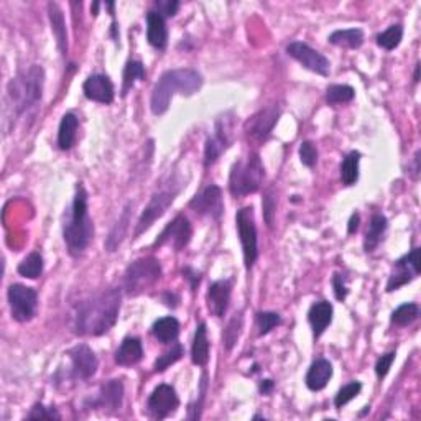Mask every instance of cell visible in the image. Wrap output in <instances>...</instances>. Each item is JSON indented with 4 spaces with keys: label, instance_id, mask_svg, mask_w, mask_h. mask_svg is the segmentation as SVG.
Wrapping results in <instances>:
<instances>
[{
    "label": "cell",
    "instance_id": "obj_1",
    "mask_svg": "<svg viewBox=\"0 0 421 421\" xmlns=\"http://www.w3.org/2000/svg\"><path fill=\"white\" fill-rule=\"evenodd\" d=\"M121 300V290L107 288L82 301L75 316L76 332L81 336H102L111 331L117 323Z\"/></svg>",
    "mask_w": 421,
    "mask_h": 421
},
{
    "label": "cell",
    "instance_id": "obj_2",
    "mask_svg": "<svg viewBox=\"0 0 421 421\" xmlns=\"http://www.w3.org/2000/svg\"><path fill=\"white\" fill-rule=\"evenodd\" d=\"M93 234L94 226L88 210V193L79 183L76 187L71 209L68 213L65 227H63V236H65L68 252H70L71 257H79L84 254L91 239H93Z\"/></svg>",
    "mask_w": 421,
    "mask_h": 421
},
{
    "label": "cell",
    "instance_id": "obj_3",
    "mask_svg": "<svg viewBox=\"0 0 421 421\" xmlns=\"http://www.w3.org/2000/svg\"><path fill=\"white\" fill-rule=\"evenodd\" d=\"M203 86V76L194 70H171L160 77L152 91L150 107L155 116H162L168 111L173 95H193Z\"/></svg>",
    "mask_w": 421,
    "mask_h": 421
},
{
    "label": "cell",
    "instance_id": "obj_4",
    "mask_svg": "<svg viewBox=\"0 0 421 421\" xmlns=\"http://www.w3.org/2000/svg\"><path fill=\"white\" fill-rule=\"evenodd\" d=\"M43 84L45 71L41 66H31L13 77L7 88L8 107L12 109V114L15 112L17 116H22L30 109H35L41 102Z\"/></svg>",
    "mask_w": 421,
    "mask_h": 421
},
{
    "label": "cell",
    "instance_id": "obj_5",
    "mask_svg": "<svg viewBox=\"0 0 421 421\" xmlns=\"http://www.w3.org/2000/svg\"><path fill=\"white\" fill-rule=\"evenodd\" d=\"M265 168L259 153H250L244 162H236L229 176V191L234 198L252 194L260 190L263 183Z\"/></svg>",
    "mask_w": 421,
    "mask_h": 421
},
{
    "label": "cell",
    "instance_id": "obj_6",
    "mask_svg": "<svg viewBox=\"0 0 421 421\" xmlns=\"http://www.w3.org/2000/svg\"><path fill=\"white\" fill-rule=\"evenodd\" d=\"M162 278V265L155 257H141L129 265L123 275V290L129 296H140Z\"/></svg>",
    "mask_w": 421,
    "mask_h": 421
},
{
    "label": "cell",
    "instance_id": "obj_7",
    "mask_svg": "<svg viewBox=\"0 0 421 421\" xmlns=\"http://www.w3.org/2000/svg\"><path fill=\"white\" fill-rule=\"evenodd\" d=\"M236 224H237V231H239L242 250H244L245 268L250 270L254 267L255 260L259 257L257 226H255L254 208H252V206L242 208L236 216Z\"/></svg>",
    "mask_w": 421,
    "mask_h": 421
},
{
    "label": "cell",
    "instance_id": "obj_8",
    "mask_svg": "<svg viewBox=\"0 0 421 421\" xmlns=\"http://www.w3.org/2000/svg\"><path fill=\"white\" fill-rule=\"evenodd\" d=\"M8 305H10L12 318L18 323H26L33 319L38 309V295L33 288L15 283L8 288Z\"/></svg>",
    "mask_w": 421,
    "mask_h": 421
},
{
    "label": "cell",
    "instance_id": "obj_9",
    "mask_svg": "<svg viewBox=\"0 0 421 421\" xmlns=\"http://www.w3.org/2000/svg\"><path fill=\"white\" fill-rule=\"evenodd\" d=\"M178 194L176 190H163L158 191V193H155L152 196V199H150V203L146 204V208L144 209V213H141V216L139 219V222H137L135 226V237H140L144 234L145 231H148L150 227H152V224L163 216L164 213H167V209L170 208L173 204V201H175Z\"/></svg>",
    "mask_w": 421,
    "mask_h": 421
},
{
    "label": "cell",
    "instance_id": "obj_10",
    "mask_svg": "<svg viewBox=\"0 0 421 421\" xmlns=\"http://www.w3.org/2000/svg\"><path fill=\"white\" fill-rule=\"evenodd\" d=\"M420 275V249H413L393 263L390 278L387 283V291L392 293Z\"/></svg>",
    "mask_w": 421,
    "mask_h": 421
},
{
    "label": "cell",
    "instance_id": "obj_11",
    "mask_svg": "<svg viewBox=\"0 0 421 421\" xmlns=\"http://www.w3.org/2000/svg\"><path fill=\"white\" fill-rule=\"evenodd\" d=\"M280 117V109L278 105H268V107L259 111L255 116H252L245 123V134L252 141L262 144L272 134L273 127Z\"/></svg>",
    "mask_w": 421,
    "mask_h": 421
},
{
    "label": "cell",
    "instance_id": "obj_12",
    "mask_svg": "<svg viewBox=\"0 0 421 421\" xmlns=\"http://www.w3.org/2000/svg\"><path fill=\"white\" fill-rule=\"evenodd\" d=\"M286 53L290 54L291 58H295L296 61L301 63L306 70L313 71L316 75L329 76L331 65H329L328 58L311 48L309 45L301 43V41H293V43H290L286 47Z\"/></svg>",
    "mask_w": 421,
    "mask_h": 421
},
{
    "label": "cell",
    "instance_id": "obj_13",
    "mask_svg": "<svg viewBox=\"0 0 421 421\" xmlns=\"http://www.w3.org/2000/svg\"><path fill=\"white\" fill-rule=\"evenodd\" d=\"M191 234H193V229L191 224L187 221V217L176 216L173 221L163 229L162 234L158 236V239L155 240L153 247H163V245H171L175 250H181L190 244Z\"/></svg>",
    "mask_w": 421,
    "mask_h": 421
},
{
    "label": "cell",
    "instance_id": "obj_14",
    "mask_svg": "<svg viewBox=\"0 0 421 421\" xmlns=\"http://www.w3.org/2000/svg\"><path fill=\"white\" fill-rule=\"evenodd\" d=\"M178 405H180V398L176 395V390L167 383H162L155 388L152 395L148 397V401H146L148 413L158 420L175 413Z\"/></svg>",
    "mask_w": 421,
    "mask_h": 421
},
{
    "label": "cell",
    "instance_id": "obj_15",
    "mask_svg": "<svg viewBox=\"0 0 421 421\" xmlns=\"http://www.w3.org/2000/svg\"><path fill=\"white\" fill-rule=\"evenodd\" d=\"M232 141V123L229 118H219L216 123V130L213 137H209L206 141L204 148V164L210 167L217 162V158L226 152Z\"/></svg>",
    "mask_w": 421,
    "mask_h": 421
},
{
    "label": "cell",
    "instance_id": "obj_16",
    "mask_svg": "<svg viewBox=\"0 0 421 421\" xmlns=\"http://www.w3.org/2000/svg\"><path fill=\"white\" fill-rule=\"evenodd\" d=\"M190 208L198 213L199 216H209L213 219H219L224 213V203H222V193L221 187L216 185H209L203 193H199L196 198L190 203Z\"/></svg>",
    "mask_w": 421,
    "mask_h": 421
},
{
    "label": "cell",
    "instance_id": "obj_17",
    "mask_svg": "<svg viewBox=\"0 0 421 421\" xmlns=\"http://www.w3.org/2000/svg\"><path fill=\"white\" fill-rule=\"evenodd\" d=\"M70 355L71 364H72V372L77 378H89L95 374V370L99 367V360L91 347L86 344L75 346L72 349L68 351Z\"/></svg>",
    "mask_w": 421,
    "mask_h": 421
},
{
    "label": "cell",
    "instance_id": "obj_18",
    "mask_svg": "<svg viewBox=\"0 0 421 421\" xmlns=\"http://www.w3.org/2000/svg\"><path fill=\"white\" fill-rule=\"evenodd\" d=\"M82 91H84V95L89 100L100 104H111L114 100V95H116L112 81L105 75L89 76L84 81V84H82Z\"/></svg>",
    "mask_w": 421,
    "mask_h": 421
},
{
    "label": "cell",
    "instance_id": "obj_19",
    "mask_svg": "<svg viewBox=\"0 0 421 421\" xmlns=\"http://www.w3.org/2000/svg\"><path fill=\"white\" fill-rule=\"evenodd\" d=\"M231 282L219 280L214 282L209 286L208 291V306L210 313L217 318H222L229 308V301H231Z\"/></svg>",
    "mask_w": 421,
    "mask_h": 421
},
{
    "label": "cell",
    "instance_id": "obj_20",
    "mask_svg": "<svg viewBox=\"0 0 421 421\" xmlns=\"http://www.w3.org/2000/svg\"><path fill=\"white\" fill-rule=\"evenodd\" d=\"M332 377V365L326 359H318L311 364V367L306 374V387L311 392H319L328 385V382Z\"/></svg>",
    "mask_w": 421,
    "mask_h": 421
},
{
    "label": "cell",
    "instance_id": "obj_21",
    "mask_svg": "<svg viewBox=\"0 0 421 421\" xmlns=\"http://www.w3.org/2000/svg\"><path fill=\"white\" fill-rule=\"evenodd\" d=\"M146 40L153 48H167L168 30L164 25V18L158 12H148L146 15Z\"/></svg>",
    "mask_w": 421,
    "mask_h": 421
},
{
    "label": "cell",
    "instance_id": "obj_22",
    "mask_svg": "<svg viewBox=\"0 0 421 421\" xmlns=\"http://www.w3.org/2000/svg\"><path fill=\"white\" fill-rule=\"evenodd\" d=\"M332 305L329 301H318L309 308L308 321L313 328L314 337H319L326 331V328L332 321Z\"/></svg>",
    "mask_w": 421,
    "mask_h": 421
},
{
    "label": "cell",
    "instance_id": "obj_23",
    "mask_svg": "<svg viewBox=\"0 0 421 421\" xmlns=\"http://www.w3.org/2000/svg\"><path fill=\"white\" fill-rule=\"evenodd\" d=\"M122 398H123V385L121 381H109L100 387L99 397L95 400V405L100 408H111V410H118L122 406Z\"/></svg>",
    "mask_w": 421,
    "mask_h": 421
},
{
    "label": "cell",
    "instance_id": "obj_24",
    "mask_svg": "<svg viewBox=\"0 0 421 421\" xmlns=\"http://www.w3.org/2000/svg\"><path fill=\"white\" fill-rule=\"evenodd\" d=\"M141 357H144V347H141L140 339L125 337L116 352V362L122 367H129V365L139 364Z\"/></svg>",
    "mask_w": 421,
    "mask_h": 421
},
{
    "label": "cell",
    "instance_id": "obj_25",
    "mask_svg": "<svg viewBox=\"0 0 421 421\" xmlns=\"http://www.w3.org/2000/svg\"><path fill=\"white\" fill-rule=\"evenodd\" d=\"M48 17L52 22L53 35L56 36V43L61 54L68 53V35H66V24L65 15H63L61 8L58 7V3H48Z\"/></svg>",
    "mask_w": 421,
    "mask_h": 421
},
{
    "label": "cell",
    "instance_id": "obj_26",
    "mask_svg": "<svg viewBox=\"0 0 421 421\" xmlns=\"http://www.w3.org/2000/svg\"><path fill=\"white\" fill-rule=\"evenodd\" d=\"M191 359L193 364L204 367L209 360V341H208V329H206V323H199V326L196 328L193 347H191Z\"/></svg>",
    "mask_w": 421,
    "mask_h": 421
},
{
    "label": "cell",
    "instance_id": "obj_27",
    "mask_svg": "<svg viewBox=\"0 0 421 421\" xmlns=\"http://www.w3.org/2000/svg\"><path fill=\"white\" fill-rule=\"evenodd\" d=\"M387 217L383 214H374L372 219H370L369 229L365 232L364 237V249L365 252H372L377 249V245L381 244L383 239V234L387 231Z\"/></svg>",
    "mask_w": 421,
    "mask_h": 421
},
{
    "label": "cell",
    "instance_id": "obj_28",
    "mask_svg": "<svg viewBox=\"0 0 421 421\" xmlns=\"http://www.w3.org/2000/svg\"><path fill=\"white\" fill-rule=\"evenodd\" d=\"M152 332L160 342L170 344V342L176 341L178 334H180V323L173 316H164V318H160L158 321H155Z\"/></svg>",
    "mask_w": 421,
    "mask_h": 421
},
{
    "label": "cell",
    "instance_id": "obj_29",
    "mask_svg": "<svg viewBox=\"0 0 421 421\" xmlns=\"http://www.w3.org/2000/svg\"><path fill=\"white\" fill-rule=\"evenodd\" d=\"M77 127H79V121L75 114H66L65 117L61 118V123H59V130H58V146L61 150H70L72 145H75L76 140V132Z\"/></svg>",
    "mask_w": 421,
    "mask_h": 421
},
{
    "label": "cell",
    "instance_id": "obj_30",
    "mask_svg": "<svg viewBox=\"0 0 421 421\" xmlns=\"http://www.w3.org/2000/svg\"><path fill=\"white\" fill-rule=\"evenodd\" d=\"M328 41L336 47L355 49L360 48L364 43V33L359 29H351V30H337L334 33L329 35Z\"/></svg>",
    "mask_w": 421,
    "mask_h": 421
},
{
    "label": "cell",
    "instance_id": "obj_31",
    "mask_svg": "<svg viewBox=\"0 0 421 421\" xmlns=\"http://www.w3.org/2000/svg\"><path fill=\"white\" fill-rule=\"evenodd\" d=\"M359 162H360V153L359 152H351L344 158V162L341 164V180L346 186L355 185L359 180Z\"/></svg>",
    "mask_w": 421,
    "mask_h": 421
},
{
    "label": "cell",
    "instance_id": "obj_32",
    "mask_svg": "<svg viewBox=\"0 0 421 421\" xmlns=\"http://www.w3.org/2000/svg\"><path fill=\"white\" fill-rule=\"evenodd\" d=\"M17 272L20 273L22 277L31 278V280L38 278L41 275V272H43V257H41L40 252H31L29 257L22 260L20 265H18Z\"/></svg>",
    "mask_w": 421,
    "mask_h": 421
},
{
    "label": "cell",
    "instance_id": "obj_33",
    "mask_svg": "<svg viewBox=\"0 0 421 421\" xmlns=\"http://www.w3.org/2000/svg\"><path fill=\"white\" fill-rule=\"evenodd\" d=\"M145 79V68L140 61H129L127 63L125 70H123V86H122V95H127V93L134 88L135 81Z\"/></svg>",
    "mask_w": 421,
    "mask_h": 421
},
{
    "label": "cell",
    "instance_id": "obj_34",
    "mask_svg": "<svg viewBox=\"0 0 421 421\" xmlns=\"http://www.w3.org/2000/svg\"><path fill=\"white\" fill-rule=\"evenodd\" d=\"M129 208H130V206H129ZM129 208H125V210H123L121 221L116 224V227L112 229L111 236L107 237V242H105V249H107L109 252L116 250L117 247L121 245L123 236H125L127 227H129V216H130V209Z\"/></svg>",
    "mask_w": 421,
    "mask_h": 421
},
{
    "label": "cell",
    "instance_id": "obj_35",
    "mask_svg": "<svg viewBox=\"0 0 421 421\" xmlns=\"http://www.w3.org/2000/svg\"><path fill=\"white\" fill-rule=\"evenodd\" d=\"M420 314V308L418 305L415 303H405L393 311L392 314V323L397 324V326H408L413 321H416Z\"/></svg>",
    "mask_w": 421,
    "mask_h": 421
},
{
    "label": "cell",
    "instance_id": "obj_36",
    "mask_svg": "<svg viewBox=\"0 0 421 421\" xmlns=\"http://www.w3.org/2000/svg\"><path fill=\"white\" fill-rule=\"evenodd\" d=\"M354 95H355L354 88H351V86H346V84L329 86L326 91V100L331 105L351 102V100L354 99Z\"/></svg>",
    "mask_w": 421,
    "mask_h": 421
},
{
    "label": "cell",
    "instance_id": "obj_37",
    "mask_svg": "<svg viewBox=\"0 0 421 421\" xmlns=\"http://www.w3.org/2000/svg\"><path fill=\"white\" fill-rule=\"evenodd\" d=\"M242 323H244V319H242V313H239V314H236L231 321H229L227 328L224 329L222 341H224V346H226V349L231 351L232 347L236 346V342L239 341Z\"/></svg>",
    "mask_w": 421,
    "mask_h": 421
},
{
    "label": "cell",
    "instance_id": "obj_38",
    "mask_svg": "<svg viewBox=\"0 0 421 421\" xmlns=\"http://www.w3.org/2000/svg\"><path fill=\"white\" fill-rule=\"evenodd\" d=\"M401 36H404V26L401 25H392L390 29L383 31L377 36V43L378 47L385 48L390 52V49H395L398 45H400Z\"/></svg>",
    "mask_w": 421,
    "mask_h": 421
},
{
    "label": "cell",
    "instance_id": "obj_39",
    "mask_svg": "<svg viewBox=\"0 0 421 421\" xmlns=\"http://www.w3.org/2000/svg\"><path fill=\"white\" fill-rule=\"evenodd\" d=\"M360 390H362V383L360 382L347 383V385H344L339 392H337L336 398H334V406H336L337 410H341L342 406L349 404L351 400H354V398L360 393Z\"/></svg>",
    "mask_w": 421,
    "mask_h": 421
},
{
    "label": "cell",
    "instance_id": "obj_40",
    "mask_svg": "<svg viewBox=\"0 0 421 421\" xmlns=\"http://www.w3.org/2000/svg\"><path fill=\"white\" fill-rule=\"evenodd\" d=\"M183 354H185V349H183V346L175 344L170 351L164 352L163 355L158 357L157 362H155V372H163V370H167L171 364L178 362V360H180L183 357Z\"/></svg>",
    "mask_w": 421,
    "mask_h": 421
},
{
    "label": "cell",
    "instance_id": "obj_41",
    "mask_svg": "<svg viewBox=\"0 0 421 421\" xmlns=\"http://www.w3.org/2000/svg\"><path fill=\"white\" fill-rule=\"evenodd\" d=\"M282 323L280 314L272 313V311H262V313L257 314V324H259V334L263 336V334H268L273 328L278 326Z\"/></svg>",
    "mask_w": 421,
    "mask_h": 421
},
{
    "label": "cell",
    "instance_id": "obj_42",
    "mask_svg": "<svg viewBox=\"0 0 421 421\" xmlns=\"http://www.w3.org/2000/svg\"><path fill=\"white\" fill-rule=\"evenodd\" d=\"M263 217L265 222H267L268 227H273V217H275V210H277V198L273 194V190H267L263 194Z\"/></svg>",
    "mask_w": 421,
    "mask_h": 421
},
{
    "label": "cell",
    "instance_id": "obj_43",
    "mask_svg": "<svg viewBox=\"0 0 421 421\" xmlns=\"http://www.w3.org/2000/svg\"><path fill=\"white\" fill-rule=\"evenodd\" d=\"M29 420H59L61 418V415L58 413L56 410L53 408V406H45L41 404H36L31 411L26 416Z\"/></svg>",
    "mask_w": 421,
    "mask_h": 421
},
{
    "label": "cell",
    "instance_id": "obj_44",
    "mask_svg": "<svg viewBox=\"0 0 421 421\" xmlns=\"http://www.w3.org/2000/svg\"><path fill=\"white\" fill-rule=\"evenodd\" d=\"M300 158L301 163L308 168H313L316 162H318V150H316V146L311 144V141H303V144H301Z\"/></svg>",
    "mask_w": 421,
    "mask_h": 421
},
{
    "label": "cell",
    "instance_id": "obj_45",
    "mask_svg": "<svg viewBox=\"0 0 421 421\" xmlns=\"http://www.w3.org/2000/svg\"><path fill=\"white\" fill-rule=\"evenodd\" d=\"M395 352H388V354L382 355L381 359L377 360V364H375V374H377L378 378H383L388 374V370H390L393 360H395Z\"/></svg>",
    "mask_w": 421,
    "mask_h": 421
},
{
    "label": "cell",
    "instance_id": "obj_46",
    "mask_svg": "<svg viewBox=\"0 0 421 421\" xmlns=\"http://www.w3.org/2000/svg\"><path fill=\"white\" fill-rule=\"evenodd\" d=\"M332 288H334V295H336V298L339 301H344L347 293V285H346V277L341 275V273H336V275L332 277Z\"/></svg>",
    "mask_w": 421,
    "mask_h": 421
},
{
    "label": "cell",
    "instance_id": "obj_47",
    "mask_svg": "<svg viewBox=\"0 0 421 421\" xmlns=\"http://www.w3.org/2000/svg\"><path fill=\"white\" fill-rule=\"evenodd\" d=\"M157 8L160 15H167V17H175L178 8H180V2H176V0H173V2H157Z\"/></svg>",
    "mask_w": 421,
    "mask_h": 421
},
{
    "label": "cell",
    "instance_id": "obj_48",
    "mask_svg": "<svg viewBox=\"0 0 421 421\" xmlns=\"http://www.w3.org/2000/svg\"><path fill=\"white\" fill-rule=\"evenodd\" d=\"M183 275H185L187 280H191V288H196L199 285V275L198 273H194L191 268L183 270Z\"/></svg>",
    "mask_w": 421,
    "mask_h": 421
},
{
    "label": "cell",
    "instance_id": "obj_49",
    "mask_svg": "<svg viewBox=\"0 0 421 421\" xmlns=\"http://www.w3.org/2000/svg\"><path fill=\"white\" fill-rule=\"evenodd\" d=\"M359 222H360L359 214H357V213L352 214V217L349 221V227H347V232H349V234H354L357 229H359Z\"/></svg>",
    "mask_w": 421,
    "mask_h": 421
},
{
    "label": "cell",
    "instance_id": "obj_50",
    "mask_svg": "<svg viewBox=\"0 0 421 421\" xmlns=\"http://www.w3.org/2000/svg\"><path fill=\"white\" fill-rule=\"evenodd\" d=\"M272 388H273V382L272 381H263L262 383H260V392L265 393V395L272 392Z\"/></svg>",
    "mask_w": 421,
    "mask_h": 421
},
{
    "label": "cell",
    "instance_id": "obj_51",
    "mask_svg": "<svg viewBox=\"0 0 421 421\" xmlns=\"http://www.w3.org/2000/svg\"><path fill=\"white\" fill-rule=\"evenodd\" d=\"M420 81V65L416 66V70H415V82H418Z\"/></svg>",
    "mask_w": 421,
    "mask_h": 421
},
{
    "label": "cell",
    "instance_id": "obj_52",
    "mask_svg": "<svg viewBox=\"0 0 421 421\" xmlns=\"http://www.w3.org/2000/svg\"><path fill=\"white\" fill-rule=\"evenodd\" d=\"M98 8H99V2H94V6H93V15H98Z\"/></svg>",
    "mask_w": 421,
    "mask_h": 421
}]
</instances>
